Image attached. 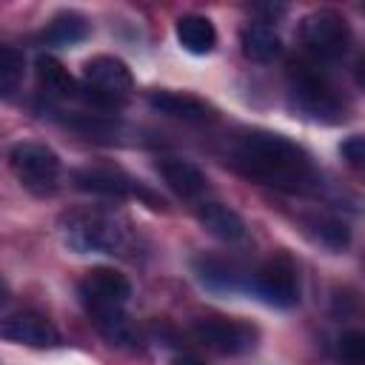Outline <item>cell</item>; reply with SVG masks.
Listing matches in <instances>:
<instances>
[{
  "label": "cell",
  "instance_id": "cell-1",
  "mask_svg": "<svg viewBox=\"0 0 365 365\" xmlns=\"http://www.w3.org/2000/svg\"><path fill=\"white\" fill-rule=\"evenodd\" d=\"M234 163L242 174L282 191H308L319 180L308 151L271 131L245 134L234 148Z\"/></svg>",
  "mask_w": 365,
  "mask_h": 365
},
{
  "label": "cell",
  "instance_id": "cell-2",
  "mask_svg": "<svg viewBox=\"0 0 365 365\" xmlns=\"http://www.w3.org/2000/svg\"><path fill=\"white\" fill-rule=\"evenodd\" d=\"M60 237L74 254H114L125 245L123 217L106 208H77L60 217Z\"/></svg>",
  "mask_w": 365,
  "mask_h": 365
},
{
  "label": "cell",
  "instance_id": "cell-3",
  "mask_svg": "<svg viewBox=\"0 0 365 365\" xmlns=\"http://www.w3.org/2000/svg\"><path fill=\"white\" fill-rule=\"evenodd\" d=\"M288 103L297 114L317 120V123H339L345 120V103L336 94V88L317 71L299 66L291 71L288 83Z\"/></svg>",
  "mask_w": 365,
  "mask_h": 365
},
{
  "label": "cell",
  "instance_id": "cell-4",
  "mask_svg": "<svg viewBox=\"0 0 365 365\" xmlns=\"http://www.w3.org/2000/svg\"><path fill=\"white\" fill-rule=\"evenodd\" d=\"M9 163L14 177L20 180L23 188H29L37 197H51L60 185V157L46 145V143H17L9 151Z\"/></svg>",
  "mask_w": 365,
  "mask_h": 365
},
{
  "label": "cell",
  "instance_id": "cell-5",
  "mask_svg": "<svg viewBox=\"0 0 365 365\" xmlns=\"http://www.w3.org/2000/svg\"><path fill=\"white\" fill-rule=\"evenodd\" d=\"M299 40L319 60H342L351 48V26L336 11H311L299 23Z\"/></svg>",
  "mask_w": 365,
  "mask_h": 365
},
{
  "label": "cell",
  "instance_id": "cell-6",
  "mask_svg": "<svg viewBox=\"0 0 365 365\" xmlns=\"http://www.w3.org/2000/svg\"><path fill=\"white\" fill-rule=\"evenodd\" d=\"M77 297L88 317L108 314V311H125V302L131 297V282L125 274L100 265V268L86 271V277L77 282Z\"/></svg>",
  "mask_w": 365,
  "mask_h": 365
},
{
  "label": "cell",
  "instance_id": "cell-7",
  "mask_svg": "<svg viewBox=\"0 0 365 365\" xmlns=\"http://www.w3.org/2000/svg\"><path fill=\"white\" fill-rule=\"evenodd\" d=\"M83 80L88 86V97L100 106H117L134 88L131 68L120 57H111V54H97V57L86 60Z\"/></svg>",
  "mask_w": 365,
  "mask_h": 365
},
{
  "label": "cell",
  "instance_id": "cell-8",
  "mask_svg": "<svg viewBox=\"0 0 365 365\" xmlns=\"http://www.w3.org/2000/svg\"><path fill=\"white\" fill-rule=\"evenodd\" d=\"M191 334L200 345L217 351V354H248L259 342V331L251 322L242 319H228V317H202L191 325Z\"/></svg>",
  "mask_w": 365,
  "mask_h": 365
},
{
  "label": "cell",
  "instance_id": "cell-9",
  "mask_svg": "<svg viewBox=\"0 0 365 365\" xmlns=\"http://www.w3.org/2000/svg\"><path fill=\"white\" fill-rule=\"evenodd\" d=\"M248 294L262 299L265 305L274 308H291L299 302V279L297 268L288 257H274L257 271H251L248 279Z\"/></svg>",
  "mask_w": 365,
  "mask_h": 365
},
{
  "label": "cell",
  "instance_id": "cell-10",
  "mask_svg": "<svg viewBox=\"0 0 365 365\" xmlns=\"http://www.w3.org/2000/svg\"><path fill=\"white\" fill-rule=\"evenodd\" d=\"M74 185L88 194L100 197H143L151 202V208H163V200H157L148 188H143L137 180H131L120 168H106V165H86L74 171Z\"/></svg>",
  "mask_w": 365,
  "mask_h": 365
},
{
  "label": "cell",
  "instance_id": "cell-11",
  "mask_svg": "<svg viewBox=\"0 0 365 365\" xmlns=\"http://www.w3.org/2000/svg\"><path fill=\"white\" fill-rule=\"evenodd\" d=\"M0 339L29 348H54L60 342V331L48 317L37 311H20L0 319Z\"/></svg>",
  "mask_w": 365,
  "mask_h": 365
},
{
  "label": "cell",
  "instance_id": "cell-12",
  "mask_svg": "<svg viewBox=\"0 0 365 365\" xmlns=\"http://www.w3.org/2000/svg\"><path fill=\"white\" fill-rule=\"evenodd\" d=\"M194 277L211 294H248L251 271H245L242 265H237L231 259L202 254L194 259Z\"/></svg>",
  "mask_w": 365,
  "mask_h": 365
},
{
  "label": "cell",
  "instance_id": "cell-13",
  "mask_svg": "<svg viewBox=\"0 0 365 365\" xmlns=\"http://www.w3.org/2000/svg\"><path fill=\"white\" fill-rule=\"evenodd\" d=\"M157 171H160L163 182H165L177 197H182V200H197V197H202L205 188H208L205 174H202L194 163H188V160H182V157H163V160L157 163Z\"/></svg>",
  "mask_w": 365,
  "mask_h": 365
},
{
  "label": "cell",
  "instance_id": "cell-14",
  "mask_svg": "<svg viewBox=\"0 0 365 365\" xmlns=\"http://www.w3.org/2000/svg\"><path fill=\"white\" fill-rule=\"evenodd\" d=\"M148 106L165 117H177L185 123H205L211 117V106L202 103L200 97L191 94H180V91H168V88H157L148 91Z\"/></svg>",
  "mask_w": 365,
  "mask_h": 365
},
{
  "label": "cell",
  "instance_id": "cell-15",
  "mask_svg": "<svg viewBox=\"0 0 365 365\" xmlns=\"http://www.w3.org/2000/svg\"><path fill=\"white\" fill-rule=\"evenodd\" d=\"M197 220L211 237H217L222 242H240L248 234L245 220L222 202H200L197 205Z\"/></svg>",
  "mask_w": 365,
  "mask_h": 365
},
{
  "label": "cell",
  "instance_id": "cell-16",
  "mask_svg": "<svg viewBox=\"0 0 365 365\" xmlns=\"http://www.w3.org/2000/svg\"><path fill=\"white\" fill-rule=\"evenodd\" d=\"M240 48L251 63H271L282 51V40L268 23H245L240 29Z\"/></svg>",
  "mask_w": 365,
  "mask_h": 365
},
{
  "label": "cell",
  "instance_id": "cell-17",
  "mask_svg": "<svg viewBox=\"0 0 365 365\" xmlns=\"http://www.w3.org/2000/svg\"><path fill=\"white\" fill-rule=\"evenodd\" d=\"M174 34H177L180 46L188 54H208L217 46V29L205 14H182V17H177Z\"/></svg>",
  "mask_w": 365,
  "mask_h": 365
},
{
  "label": "cell",
  "instance_id": "cell-18",
  "mask_svg": "<svg viewBox=\"0 0 365 365\" xmlns=\"http://www.w3.org/2000/svg\"><path fill=\"white\" fill-rule=\"evenodd\" d=\"M305 231H308V237L317 245H322L328 251H342L351 242L348 222H342L339 217H331V214H311V217H305Z\"/></svg>",
  "mask_w": 365,
  "mask_h": 365
},
{
  "label": "cell",
  "instance_id": "cell-19",
  "mask_svg": "<svg viewBox=\"0 0 365 365\" xmlns=\"http://www.w3.org/2000/svg\"><path fill=\"white\" fill-rule=\"evenodd\" d=\"M88 34H91V26H88V20L80 11H60V14H54L51 23L43 31L46 43H51V46H77Z\"/></svg>",
  "mask_w": 365,
  "mask_h": 365
},
{
  "label": "cell",
  "instance_id": "cell-20",
  "mask_svg": "<svg viewBox=\"0 0 365 365\" xmlns=\"http://www.w3.org/2000/svg\"><path fill=\"white\" fill-rule=\"evenodd\" d=\"M37 83H40V88H43L46 94H51V97L68 100V97L77 94L74 77H71V74L63 68V63L54 60L51 54H40V57H37Z\"/></svg>",
  "mask_w": 365,
  "mask_h": 365
},
{
  "label": "cell",
  "instance_id": "cell-21",
  "mask_svg": "<svg viewBox=\"0 0 365 365\" xmlns=\"http://www.w3.org/2000/svg\"><path fill=\"white\" fill-rule=\"evenodd\" d=\"M94 328L117 348H137L140 345V334L131 325V319L125 317V311H108V314H97L91 317Z\"/></svg>",
  "mask_w": 365,
  "mask_h": 365
},
{
  "label": "cell",
  "instance_id": "cell-22",
  "mask_svg": "<svg viewBox=\"0 0 365 365\" xmlns=\"http://www.w3.org/2000/svg\"><path fill=\"white\" fill-rule=\"evenodd\" d=\"M26 71V57L14 46H0V94L9 97L20 88Z\"/></svg>",
  "mask_w": 365,
  "mask_h": 365
},
{
  "label": "cell",
  "instance_id": "cell-23",
  "mask_svg": "<svg viewBox=\"0 0 365 365\" xmlns=\"http://www.w3.org/2000/svg\"><path fill=\"white\" fill-rule=\"evenodd\" d=\"M336 354L345 365H365V334L356 328L342 331L336 339Z\"/></svg>",
  "mask_w": 365,
  "mask_h": 365
},
{
  "label": "cell",
  "instance_id": "cell-24",
  "mask_svg": "<svg viewBox=\"0 0 365 365\" xmlns=\"http://www.w3.org/2000/svg\"><path fill=\"white\" fill-rule=\"evenodd\" d=\"M339 154H342V160H345L348 165L362 168V163H365V140H362L359 134L348 137V140L339 145Z\"/></svg>",
  "mask_w": 365,
  "mask_h": 365
},
{
  "label": "cell",
  "instance_id": "cell-25",
  "mask_svg": "<svg viewBox=\"0 0 365 365\" xmlns=\"http://www.w3.org/2000/svg\"><path fill=\"white\" fill-rule=\"evenodd\" d=\"M171 365H205V362H202V359H197V356H188V354H182V356L171 359Z\"/></svg>",
  "mask_w": 365,
  "mask_h": 365
},
{
  "label": "cell",
  "instance_id": "cell-26",
  "mask_svg": "<svg viewBox=\"0 0 365 365\" xmlns=\"http://www.w3.org/2000/svg\"><path fill=\"white\" fill-rule=\"evenodd\" d=\"M6 299H9V285H6V279L0 277V308L6 305Z\"/></svg>",
  "mask_w": 365,
  "mask_h": 365
}]
</instances>
